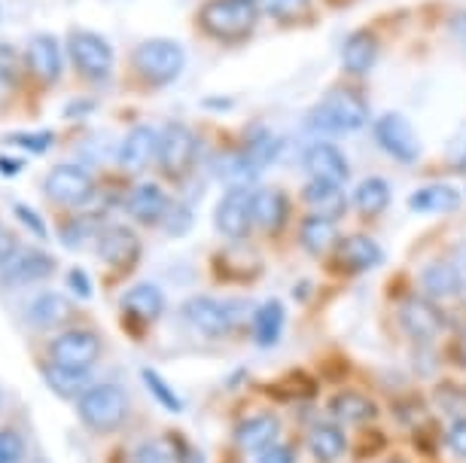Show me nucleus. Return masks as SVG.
Listing matches in <instances>:
<instances>
[{
    "instance_id": "1",
    "label": "nucleus",
    "mask_w": 466,
    "mask_h": 463,
    "mask_svg": "<svg viewBox=\"0 0 466 463\" xmlns=\"http://www.w3.org/2000/svg\"><path fill=\"white\" fill-rule=\"evenodd\" d=\"M76 412L92 433H113L126 424L131 412L128 390L122 384H92L89 390L76 399Z\"/></svg>"
},
{
    "instance_id": "2",
    "label": "nucleus",
    "mask_w": 466,
    "mask_h": 463,
    "mask_svg": "<svg viewBox=\"0 0 466 463\" xmlns=\"http://www.w3.org/2000/svg\"><path fill=\"white\" fill-rule=\"evenodd\" d=\"M366 119H369L366 101L354 92L339 89V92H329L327 98H323V104H318V107L311 110L308 126L318 131V135H350V131L363 128Z\"/></svg>"
},
{
    "instance_id": "3",
    "label": "nucleus",
    "mask_w": 466,
    "mask_h": 463,
    "mask_svg": "<svg viewBox=\"0 0 466 463\" xmlns=\"http://www.w3.org/2000/svg\"><path fill=\"white\" fill-rule=\"evenodd\" d=\"M131 61H135V71L144 76L149 86H168L177 80L183 74V67H187V52H183L180 43L153 37V40H144L131 52Z\"/></svg>"
},
{
    "instance_id": "4",
    "label": "nucleus",
    "mask_w": 466,
    "mask_h": 463,
    "mask_svg": "<svg viewBox=\"0 0 466 463\" xmlns=\"http://www.w3.org/2000/svg\"><path fill=\"white\" fill-rule=\"evenodd\" d=\"M198 22L217 40H244L257 25V10L248 0H208L198 13Z\"/></svg>"
},
{
    "instance_id": "5",
    "label": "nucleus",
    "mask_w": 466,
    "mask_h": 463,
    "mask_svg": "<svg viewBox=\"0 0 466 463\" xmlns=\"http://www.w3.org/2000/svg\"><path fill=\"white\" fill-rule=\"evenodd\" d=\"M244 305L248 302H217V299H208V296H196V299L183 302V317H187V323H192L201 336L223 338L232 333L235 327H241L244 311H248Z\"/></svg>"
},
{
    "instance_id": "6",
    "label": "nucleus",
    "mask_w": 466,
    "mask_h": 463,
    "mask_svg": "<svg viewBox=\"0 0 466 463\" xmlns=\"http://www.w3.org/2000/svg\"><path fill=\"white\" fill-rule=\"evenodd\" d=\"M196 153H198V141L192 135V128H187L183 122H168L162 131H159V150H156V165L162 168L165 177L177 180L183 177L192 162H196Z\"/></svg>"
},
{
    "instance_id": "7",
    "label": "nucleus",
    "mask_w": 466,
    "mask_h": 463,
    "mask_svg": "<svg viewBox=\"0 0 466 463\" xmlns=\"http://www.w3.org/2000/svg\"><path fill=\"white\" fill-rule=\"evenodd\" d=\"M43 192L52 198L56 205L65 207H80L92 198L95 183L89 177V171L80 168L74 162H61L46 174V183H43Z\"/></svg>"
},
{
    "instance_id": "8",
    "label": "nucleus",
    "mask_w": 466,
    "mask_h": 463,
    "mask_svg": "<svg viewBox=\"0 0 466 463\" xmlns=\"http://www.w3.org/2000/svg\"><path fill=\"white\" fill-rule=\"evenodd\" d=\"M67 52L70 61L76 65V71L89 80H104L113 71V49L101 34L92 31H74L67 37Z\"/></svg>"
},
{
    "instance_id": "9",
    "label": "nucleus",
    "mask_w": 466,
    "mask_h": 463,
    "mask_svg": "<svg viewBox=\"0 0 466 463\" xmlns=\"http://www.w3.org/2000/svg\"><path fill=\"white\" fill-rule=\"evenodd\" d=\"M375 141L397 162L411 165L420 159V141H418L415 128H411V122L406 116H400V113H384V116L375 122Z\"/></svg>"
},
{
    "instance_id": "10",
    "label": "nucleus",
    "mask_w": 466,
    "mask_h": 463,
    "mask_svg": "<svg viewBox=\"0 0 466 463\" xmlns=\"http://www.w3.org/2000/svg\"><path fill=\"white\" fill-rule=\"evenodd\" d=\"M49 354L52 363L67 366V369H89L101 357V338L92 329H67L52 338Z\"/></svg>"
},
{
    "instance_id": "11",
    "label": "nucleus",
    "mask_w": 466,
    "mask_h": 463,
    "mask_svg": "<svg viewBox=\"0 0 466 463\" xmlns=\"http://www.w3.org/2000/svg\"><path fill=\"white\" fill-rule=\"evenodd\" d=\"M214 223L226 238H248L253 229V189L228 186V192L217 205Z\"/></svg>"
},
{
    "instance_id": "12",
    "label": "nucleus",
    "mask_w": 466,
    "mask_h": 463,
    "mask_svg": "<svg viewBox=\"0 0 466 463\" xmlns=\"http://www.w3.org/2000/svg\"><path fill=\"white\" fill-rule=\"evenodd\" d=\"M305 168L311 174V180H323V183H348L350 177V168H348V159L345 153L339 150L336 144L329 141H320V144H311L305 150Z\"/></svg>"
},
{
    "instance_id": "13",
    "label": "nucleus",
    "mask_w": 466,
    "mask_h": 463,
    "mask_svg": "<svg viewBox=\"0 0 466 463\" xmlns=\"http://www.w3.org/2000/svg\"><path fill=\"white\" fill-rule=\"evenodd\" d=\"M400 323L411 338L430 342L433 336L442 333L445 317L439 311V305H433L430 299H406L400 305Z\"/></svg>"
},
{
    "instance_id": "14",
    "label": "nucleus",
    "mask_w": 466,
    "mask_h": 463,
    "mask_svg": "<svg viewBox=\"0 0 466 463\" xmlns=\"http://www.w3.org/2000/svg\"><path fill=\"white\" fill-rule=\"evenodd\" d=\"M52 272H56V259L46 250H25L6 262L4 272H0V281L6 287H25L34 281H46Z\"/></svg>"
},
{
    "instance_id": "15",
    "label": "nucleus",
    "mask_w": 466,
    "mask_h": 463,
    "mask_svg": "<svg viewBox=\"0 0 466 463\" xmlns=\"http://www.w3.org/2000/svg\"><path fill=\"white\" fill-rule=\"evenodd\" d=\"M126 207H128V214L135 216L137 223L156 226V223H162L165 216L171 214L174 205H171L168 192H165L159 183H140V186H135L128 192Z\"/></svg>"
},
{
    "instance_id": "16",
    "label": "nucleus",
    "mask_w": 466,
    "mask_h": 463,
    "mask_svg": "<svg viewBox=\"0 0 466 463\" xmlns=\"http://www.w3.org/2000/svg\"><path fill=\"white\" fill-rule=\"evenodd\" d=\"M25 65H28V71L37 76L43 86L58 83V76H61L58 40L49 37V34H37V37H31L28 46H25Z\"/></svg>"
},
{
    "instance_id": "17",
    "label": "nucleus",
    "mask_w": 466,
    "mask_h": 463,
    "mask_svg": "<svg viewBox=\"0 0 466 463\" xmlns=\"http://www.w3.org/2000/svg\"><path fill=\"white\" fill-rule=\"evenodd\" d=\"M278 433H280L278 415L257 412V415L244 418V421L238 424V430H235V442H238L248 454H259V451H266L278 442Z\"/></svg>"
},
{
    "instance_id": "18",
    "label": "nucleus",
    "mask_w": 466,
    "mask_h": 463,
    "mask_svg": "<svg viewBox=\"0 0 466 463\" xmlns=\"http://www.w3.org/2000/svg\"><path fill=\"white\" fill-rule=\"evenodd\" d=\"M156 150H159V131L153 126H137L119 146V165L126 171H140L147 168L149 159H156Z\"/></svg>"
},
{
    "instance_id": "19",
    "label": "nucleus",
    "mask_w": 466,
    "mask_h": 463,
    "mask_svg": "<svg viewBox=\"0 0 466 463\" xmlns=\"http://www.w3.org/2000/svg\"><path fill=\"white\" fill-rule=\"evenodd\" d=\"M289 202L280 189H259L253 192V226L266 235H275L287 223Z\"/></svg>"
},
{
    "instance_id": "20",
    "label": "nucleus",
    "mask_w": 466,
    "mask_h": 463,
    "mask_svg": "<svg viewBox=\"0 0 466 463\" xmlns=\"http://www.w3.org/2000/svg\"><path fill=\"white\" fill-rule=\"evenodd\" d=\"M336 259L348 272H369V268H375L378 262L384 259V253L372 238H366V235H350V238L339 244Z\"/></svg>"
},
{
    "instance_id": "21",
    "label": "nucleus",
    "mask_w": 466,
    "mask_h": 463,
    "mask_svg": "<svg viewBox=\"0 0 466 463\" xmlns=\"http://www.w3.org/2000/svg\"><path fill=\"white\" fill-rule=\"evenodd\" d=\"M140 253V241L122 226H113V229L101 232L98 238V257L104 262H113V266H131Z\"/></svg>"
},
{
    "instance_id": "22",
    "label": "nucleus",
    "mask_w": 466,
    "mask_h": 463,
    "mask_svg": "<svg viewBox=\"0 0 466 463\" xmlns=\"http://www.w3.org/2000/svg\"><path fill=\"white\" fill-rule=\"evenodd\" d=\"M302 198H305V205L314 211V216L339 220V216L345 214V196H341V186H336V183L311 180L302 189Z\"/></svg>"
},
{
    "instance_id": "23",
    "label": "nucleus",
    "mask_w": 466,
    "mask_h": 463,
    "mask_svg": "<svg viewBox=\"0 0 466 463\" xmlns=\"http://www.w3.org/2000/svg\"><path fill=\"white\" fill-rule=\"evenodd\" d=\"M122 308L131 314L135 320H156L165 311V296L156 284H135L131 290L122 296Z\"/></svg>"
},
{
    "instance_id": "24",
    "label": "nucleus",
    "mask_w": 466,
    "mask_h": 463,
    "mask_svg": "<svg viewBox=\"0 0 466 463\" xmlns=\"http://www.w3.org/2000/svg\"><path fill=\"white\" fill-rule=\"evenodd\" d=\"M43 378H46L49 388L65 399H80L83 393L92 388L89 369H67V366H58V363L43 366Z\"/></svg>"
},
{
    "instance_id": "25",
    "label": "nucleus",
    "mask_w": 466,
    "mask_h": 463,
    "mask_svg": "<svg viewBox=\"0 0 466 463\" xmlns=\"http://www.w3.org/2000/svg\"><path fill=\"white\" fill-rule=\"evenodd\" d=\"M409 205L415 214H448L461 207V196H457V189L445 186V183H430V186H420L409 198Z\"/></svg>"
},
{
    "instance_id": "26",
    "label": "nucleus",
    "mask_w": 466,
    "mask_h": 463,
    "mask_svg": "<svg viewBox=\"0 0 466 463\" xmlns=\"http://www.w3.org/2000/svg\"><path fill=\"white\" fill-rule=\"evenodd\" d=\"M336 220H327V216H308L302 223V229H299V241H302V247L308 253H314V257H327V253L336 247Z\"/></svg>"
},
{
    "instance_id": "27",
    "label": "nucleus",
    "mask_w": 466,
    "mask_h": 463,
    "mask_svg": "<svg viewBox=\"0 0 466 463\" xmlns=\"http://www.w3.org/2000/svg\"><path fill=\"white\" fill-rule=\"evenodd\" d=\"M308 448H311V454L318 460L332 463L345 454L348 439H345V433H341V427L336 424H314L311 430H308Z\"/></svg>"
},
{
    "instance_id": "28",
    "label": "nucleus",
    "mask_w": 466,
    "mask_h": 463,
    "mask_svg": "<svg viewBox=\"0 0 466 463\" xmlns=\"http://www.w3.org/2000/svg\"><path fill=\"white\" fill-rule=\"evenodd\" d=\"M67 314H70V302L65 299V296H61V293H43L28 305V314H25V317H28L31 327L49 329V327H58Z\"/></svg>"
},
{
    "instance_id": "29",
    "label": "nucleus",
    "mask_w": 466,
    "mask_h": 463,
    "mask_svg": "<svg viewBox=\"0 0 466 463\" xmlns=\"http://www.w3.org/2000/svg\"><path fill=\"white\" fill-rule=\"evenodd\" d=\"M329 412L339 418V421H348V424H366L372 421V418L378 415L375 403L369 397H363V393L357 390H345L339 393V397L329 399Z\"/></svg>"
},
{
    "instance_id": "30",
    "label": "nucleus",
    "mask_w": 466,
    "mask_h": 463,
    "mask_svg": "<svg viewBox=\"0 0 466 463\" xmlns=\"http://www.w3.org/2000/svg\"><path fill=\"white\" fill-rule=\"evenodd\" d=\"M284 333V305L271 299L259 305V311L253 314V342L259 347H271Z\"/></svg>"
},
{
    "instance_id": "31",
    "label": "nucleus",
    "mask_w": 466,
    "mask_h": 463,
    "mask_svg": "<svg viewBox=\"0 0 466 463\" xmlns=\"http://www.w3.org/2000/svg\"><path fill=\"white\" fill-rule=\"evenodd\" d=\"M375 58H378V40L372 37V34H366V31L354 34V37L345 43V49H341V61H345L348 74L372 71Z\"/></svg>"
},
{
    "instance_id": "32",
    "label": "nucleus",
    "mask_w": 466,
    "mask_h": 463,
    "mask_svg": "<svg viewBox=\"0 0 466 463\" xmlns=\"http://www.w3.org/2000/svg\"><path fill=\"white\" fill-rule=\"evenodd\" d=\"M354 205L363 216H378L390 205V183L384 177H366L354 192Z\"/></svg>"
},
{
    "instance_id": "33",
    "label": "nucleus",
    "mask_w": 466,
    "mask_h": 463,
    "mask_svg": "<svg viewBox=\"0 0 466 463\" xmlns=\"http://www.w3.org/2000/svg\"><path fill=\"white\" fill-rule=\"evenodd\" d=\"M420 284L433 299H445V296L461 290V275H457L454 262H433L420 272Z\"/></svg>"
},
{
    "instance_id": "34",
    "label": "nucleus",
    "mask_w": 466,
    "mask_h": 463,
    "mask_svg": "<svg viewBox=\"0 0 466 463\" xmlns=\"http://www.w3.org/2000/svg\"><path fill=\"white\" fill-rule=\"evenodd\" d=\"M259 168L250 162L248 153H235V156H223L217 165V177L228 183V186H248L250 180H257Z\"/></svg>"
},
{
    "instance_id": "35",
    "label": "nucleus",
    "mask_w": 466,
    "mask_h": 463,
    "mask_svg": "<svg viewBox=\"0 0 466 463\" xmlns=\"http://www.w3.org/2000/svg\"><path fill=\"white\" fill-rule=\"evenodd\" d=\"M15 89H19V55L13 46L0 43V110L15 98Z\"/></svg>"
},
{
    "instance_id": "36",
    "label": "nucleus",
    "mask_w": 466,
    "mask_h": 463,
    "mask_svg": "<svg viewBox=\"0 0 466 463\" xmlns=\"http://www.w3.org/2000/svg\"><path fill=\"white\" fill-rule=\"evenodd\" d=\"M144 381H147L149 393H153V397L159 399V403H162L165 408H168V412H174V415L183 412L180 397H177V393H174V390L168 388V384H165V381H162L159 375H156L153 369H144Z\"/></svg>"
},
{
    "instance_id": "37",
    "label": "nucleus",
    "mask_w": 466,
    "mask_h": 463,
    "mask_svg": "<svg viewBox=\"0 0 466 463\" xmlns=\"http://www.w3.org/2000/svg\"><path fill=\"white\" fill-rule=\"evenodd\" d=\"M135 463H177V460H174V451L168 448V445L149 439V442L135 448Z\"/></svg>"
},
{
    "instance_id": "38",
    "label": "nucleus",
    "mask_w": 466,
    "mask_h": 463,
    "mask_svg": "<svg viewBox=\"0 0 466 463\" xmlns=\"http://www.w3.org/2000/svg\"><path fill=\"white\" fill-rule=\"evenodd\" d=\"M25 439L15 430H0V463H22Z\"/></svg>"
},
{
    "instance_id": "39",
    "label": "nucleus",
    "mask_w": 466,
    "mask_h": 463,
    "mask_svg": "<svg viewBox=\"0 0 466 463\" xmlns=\"http://www.w3.org/2000/svg\"><path fill=\"white\" fill-rule=\"evenodd\" d=\"M6 144L25 146V150H31V153H46L49 144H52V135H49V131H22V135L6 137Z\"/></svg>"
},
{
    "instance_id": "40",
    "label": "nucleus",
    "mask_w": 466,
    "mask_h": 463,
    "mask_svg": "<svg viewBox=\"0 0 466 463\" xmlns=\"http://www.w3.org/2000/svg\"><path fill=\"white\" fill-rule=\"evenodd\" d=\"M311 0H266V10L278 19H299Z\"/></svg>"
},
{
    "instance_id": "41",
    "label": "nucleus",
    "mask_w": 466,
    "mask_h": 463,
    "mask_svg": "<svg viewBox=\"0 0 466 463\" xmlns=\"http://www.w3.org/2000/svg\"><path fill=\"white\" fill-rule=\"evenodd\" d=\"M89 223H67V226H61V241L67 244V247H80V244H86V238H89Z\"/></svg>"
},
{
    "instance_id": "42",
    "label": "nucleus",
    "mask_w": 466,
    "mask_h": 463,
    "mask_svg": "<svg viewBox=\"0 0 466 463\" xmlns=\"http://www.w3.org/2000/svg\"><path fill=\"white\" fill-rule=\"evenodd\" d=\"M257 463H296V454L287 445H271V448L257 454Z\"/></svg>"
},
{
    "instance_id": "43",
    "label": "nucleus",
    "mask_w": 466,
    "mask_h": 463,
    "mask_svg": "<svg viewBox=\"0 0 466 463\" xmlns=\"http://www.w3.org/2000/svg\"><path fill=\"white\" fill-rule=\"evenodd\" d=\"M67 287L76 296H80V299H89V296H92V281H89V275H86L83 268H70V272H67Z\"/></svg>"
},
{
    "instance_id": "44",
    "label": "nucleus",
    "mask_w": 466,
    "mask_h": 463,
    "mask_svg": "<svg viewBox=\"0 0 466 463\" xmlns=\"http://www.w3.org/2000/svg\"><path fill=\"white\" fill-rule=\"evenodd\" d=\"M448 442H451V448L466 458V418H457V421L448 427Z\"/></svg>"
},
{
    "instance_id": "45",
    "label": "nucleus",
    "mask_w": 466,
    "mask_h": 463,
    "mask_svg": "<svg viewBox=\"0 0 466 463\" xmlns=\"http://www.w3.org/2000/svg\"><path fill=\"white\" fill-rule=\"evenodd\" d=\"M15 216H19V220L28 226V229L34 232V235H40V238H46V226H43V220L37 214L31 211L28 205H15Z\"/></svg>"
},
{
    "instance_id": "46",
    "label": "nucleus",
    "mask_w": 466,
    "mask_h": 463,
    "mask_svg": "<svg viewBox=\"0 0 466 463\" xmlns=\"http://www.w3.org/2000/svg\"><path fill=\"white\" fill-rule=\"evenodd\" d=\"M15 253H19V241H15L13 232H6L4 226H0V266H6Z\"/></svg>"
},
{
    "instance_id": "47",
    "label": "nucleus",
    "mask_w": 466,
    "mask_h": 463,
    "mask_svg": "<svg viewBox=\"0 0 466 463\" xmlns=\"http://www.w3.org/2000/svg\"><path fill=\"white\" fill-rule=\"evenodd\" d=\"M448 156H451L454 165H466V128H463V135L451 144V153Z\"/></svg>"
},
{
    "instance_id": "48",
    "label": "nucleus",
    "mask_w": 466,
    "mask_h": 463,
    "mask_svg": "<svg viewBox=\"0 0 466 463\" xmlns=\"http://www.w3.org/2000/svg\"><path fill=\"white\" fill-rule=\"evenodd\" d=\"M10 156H0V171L4 174H19L25 168V162H6Z\"/></svg>"
},
{
    "instance_id": "49",
    "label": "nucleus",
    "mask_w": 466,
    "mask_h": 463,
    "mask_svg": "<svg viewBox=\"0 0 466 463\" xmlns=\"http://www.w3.org/2000/svg\"><path fill=\"white\" fill-rule=\"evenodd\" d=\"M454 31H457V37H461L463 43H466V13H461L454 19Z\"/></svg>"
},
{
    "instance_id": "50",
    "label": "nucleus",
    "mask_w": 466,
    "mask_h": 463,
    "mask_svg": "<svg viewBox=\"0 0 466 463\" xmlns=\"http://www.w3.org/2000/svg\"><path fill=\"white\" fill-rule=\"evenodd\" d=\"M0 406H4V393H0Z\"/></svg>"
},
{
    "instance_id": "51",
    "label": "nucleus",
    "mask_w": 466,
    "mask_h": 463,
    "mask_svg": "<svg viewBox=\"0 0 466 463\" xmlns=\"http://www.w3.org/2000/svg\"><path fill=\"white\" fill-rule=\"evenodd\" d=\"M387 463H400V460H387Z\"/></svg>"
},
{
    "instance_id": "52",
    "label": "nucleus",
    "mask_w": 466,
    "mask_h": 463,
    "mask_svg": "<svg viewBox=\"0 0 466 463\" xmlns=\"http://www.w3.org/2000/svg\"><path fill=\"white\" fill-rule=\"evenodd\" d=\"M248 4H253V0H248Z\"/></svg>"
}]
</instances>
